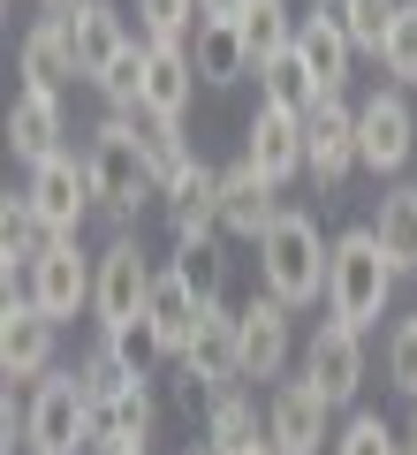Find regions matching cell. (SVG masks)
Segmentation results:
<instances>
[{
    "label": "cell",
    "mask_w": 417,
    "mask_h": 455,
    "mask_svg": "<svg viewBox=\"0 0 417 455\" xmlns=\"http://www.w3.org/2000/svg\"><path fill=\"white\" fill-rule=\"evenodd\" d=\"M99 341H107V349H114V357H122L137 379H152V364L167 357L160 334H152V319H129V326H114V334H99Z\"/></svg>",
    "instance_id": "e575fe53"
},
{
    "label": "cell",
    "mask_w": 417,
    "mask_h": 455,
    "mask_svg": "<svg viewBox=\"0 0 417 455\" xmlns=\"http://www.w3.org/2000/svg\"><path fill=\"white\" fill-rule=\"evenodd\" d=\"M190 68H197V84H236V76H251V46H243V31L236 23H197V38H190Z\"/></svg>",
    "instance_id": "484cf974"
},
{
    "label": "cell",
    "mask_w": 417,
    "mask_h": 455,
    "mask_svg": "<svg viewBox=\"0 0 417 455\" xmlns=\"http://www.w3.org/2000/svg\"><path fill=\"white\" fill-rule=\"evenodd\" d=\"M395 16H402V0H349V8H341V31H349L357 53H387Z\"/></svg>",
    "instance_id": "1f68e13d"
},
{
    "label": "cell",
    "mask_w": 417,
    "mask_h": 455,
    "mask_svg": "<svg viewBox=\"0 0 417 455\" xmlns=\"http://www.w3.org/2000/svg\"><path fill=\"white\" fill-rule=\"evenodd\" d=\"M68 46H76V76H84V84H107V68L137 46V31L122 23L114 0H84L76 16H68Z\"/></svg>",
    "instance_id": "2e32d148"
},
{
    "label": "cell",
    "mask_w": 417,
    "mask_h": 455,
    "mask_svg": "<svg viewBox=\"0 0 417 455\" xmlns=\"http://www.w3.org/2000/svg\"><path fill=\"white\" fill-rule=\"evenodd\" d=\"M326 266H334V243L319 235V220H311L304 205H289L266 228V243H258V289H266L273 304L304 311V304L326 296Z\"/></svg>",
    "instance_id": "6da1fadb"
},
{
    "label": "cell",
    "mask_w": 417,
    "mask_h": 455,
    "mask_svg": "<svg viewBox=\"0 0 417 455\" xmlns=\"http://www.w3.org/2000/svg\"><path fill=\"white\" fill-rule=\"evenodd\" d=\"M152 425H160V395H152V379H137L99 410V448H145Z\"/></svg>",
    "instance_id": "cb8c5ba5"
},
{
    "label": "cell",
    "mask_w": 417,
    "mask_h": 455,
    "mask_svg": "<svg viewBox=\"0 0 417 455\" xmlns=\"http://www.w3.org/2000/svg\"><path fill=\"white\" fill-rule=\"evenodd\" d=\"M243 8H251V0H197V16H205V23H243Z\"/></svg>",
    "instance_id": "f35d334b"
},
{
    "label": "cell",
    "mask_w": 417,
    "mask_h": 455,
    "mask_svg": "<svg viewBox=\"0 0 417 455\" xmlns=\"http://www.w3.org/2000/svg\"><path fill=\"white\" fill-rule=\"evenodd\" d=\"M99 99H107L114 114H137V107H145V38H137V46H129L122 61L107 68V84H99Z\"/></svg>",
    "instance_id": "836d02e7"
},
{
    "label": "cell",
    "mask_w": 417,
    "mask_h": 455,
    "mask_svg": "<svg viewBox=\"0 0 417 455\" xmlns=\"http://www.w3.org/2000/svg\"><path fill=\"white\" fill-rule=\"evenodd\" d=\"M145 319H152V334H160V349H167V357H182V349L197 341V326H205V304H197V296L182 289L175 274H160V289H152Z\"/></svg>",
    "instance_id": "7402d4cb"
},
{
    "label": "cell",
    "mask_w": 417,
    "mask_h": 455,
    "mask_svg": "<svg viewBox=\"0 0 417 455\" xmlns=\"http://www.w3.org/2000/svg\"><path fill=\"white\" fill-rule=\"evenodd\" d=\"M387 379L417 403V311H410V319H395V334H387Z\"/></svg>",
    "instance_id": "74e56055"
},
{
    "label": "cell",
    "mask_w": 417,
    "mask_h": 455,
    "mask_svg": "<svg viewBox=\"0 0 417 455\" xmlns=\"http://www.w3.org/2000/svg\"><path fill=\"white\" fill-rule=\"evenodd\" d=\"M395 266H387L380 235L372 228H349V235H334V266H326V319L357 326L365 334L372 319H387V296H395Z\"/></svg>",
    "instance_id": "3957f363"
},
{
    "label": "cell",
    "mask_w": 417,
    "mask_h": 455,
    "mask_svg": "<svg viewBox=\"0 0 417 455\" xmlns=\"http://www.w3.org/2000/svg\"><path fill=\"white\" fill-rule=\"evenodd\" d=\"M251 455H273V448H251Z\"/></svg>",
    "instance_id": "f6af8a7d"
},
{
    "label": "cell",
    "mask_w": 417,
    "mask_h": 455,
    "mask_svg": "<svg viewBox=\"0 0 417 455\" xmlns=\"http://www.w3.org/2000/svg\"><path fill=\"white\" fill-rule=\"evenodd\" d=\"M236 31H243V46H251V61L266 68L273 53H289V46H296V31H304V16H289V0H251Z\"/></svg>",
    "instance_id": "83f0119b"
},
{
    "label": "cell",
    "mask_w": 417,
    "mask_h": 455,
    "mask_svg": "<svg viewBox=\"0 0 417 455\" xmlns=\"http://www.w3.org/2000/svg\"><path fill=\"white\" fill-rule=\"evenodd\" d=\"M365 228L380 235V251H387V266H395V274H417V182H395Z\"/></svg>",
    "instance_id": "44dd1931"
},
{
    "label": "cell",
    "mask_w": 417,
    "mask_h": 455,
    "mask_svg": "<svg viewBox=\"0 0 417 455\" xmlns=\"http://www.w3.org/2000/svg\"><path fill=\"white\" fill-rule=\"evenodd\" d=\"M68 76H76V46H68V23H46V16H38L31 31H23V84H38V92H61Z\"/></svg>",
    "instance_id": "d4e9b609"
},
{
    "label": "cell",
    "mask_w": 417,
    "mask_h": 455,
    "mask_svg": "<svg viewBox=\"0 0 417 455\" xmlns=\"http://www.w3.org/2000/svg\"><path fill=\"white\" fill-rule=\"evenodd\" d=\"M205 448L213 455H251V448H266V418H258V403L243 387H228L221 403L205 410Z\"/></svg>",
    "instance_id": "603a6c76"
},
{
    "label": "cell",
    "mask_w": 417,
    "mask_h": 455,
    "mask_svg": "<svg viewBox=\"0 0 417 455\" xmlns=\"http://www.w3.org/2000/svg\"><path fill=\"white\" fill-rule=\"evenodd\" d=\"M197 0H137V38L145 46H190V31H197Z\"/></svg>",
    "instance_id": "f546056e"
},
{
    "label": "cell",
    "mask_w": 417,
    "mask_h": 455,
    "mask_svg": "<svg viewBox=\"0 0 417 455\" xmlns=\"http://www.w3.org/2000/svg\"><path fill=\"white\" fill-rule=\"evenodd\" d=\"M76 379H84V395H92V418H99V410H107V403H114V395H122V387H137V372H129V364L114 357L107 341H99V349H84Z\"/></svg>",
    "instance_id": "d6a6232c"
},
{
    "label": "cell",
    "mask_w": 417,
    "mask_h": 455,
    "mask_svg": "<svg viewBox=\"0 0 417 455\" xmlns=\"http://www.w3.org/2000/svg\"><path fill=\"white\" fill-rule=\"evenodd\" d=\"M76 8H84V0H38V16H46V23H68Z\"/></svg>",
    "instance_id": "ab89813d"
},
{
    "label": "cell",
    "mask_w": 417,
    "mask_h": 455,
    "mask_svg": "<svg viewBox=\"0 0 417 455\" xmlns=\"http://www.w3.org/2000/svg\"><path fill=\"white\" fill-rule=\"evenodd\" d=\"M167 235H175V243H213V235H221V167L197 160L190 175L167 190Z\"/></svg>",
    "instance_id": "ac0fdd59"
},
{
    "label": "cell",
    "mask_w": 417,
    "mask_h": 455,
    "mask_svg": "<svg viewBox=\"0 0 417 455\" xmlns=\"http://www.w3.org/2000/svg\"><path fill=\"white\" fill-rule=\"evenodd\" d=\"M152 289H160V266L145 259V243H137V235H114V243L99 251V281H92V319H99V334L145 319Z\"/></svg>",
    "instance_id": "277c9868"
},
{
    "label": "cell",
    "mask_w": 417,
    "mask_h": 455,
    "mask_svg": "<svg viewBox=\"0 0 417 455\" xmlns=\"http://www.w3.org/2000/svg\"><path fill=\"white\" fill-rule=\"evenodd\" d=\"M167 274L213 311L221 304V281H228V259H221V243H175V266H167Z\"/></svg>",
    "instance_id": "4dcf8cb0"
},
{
    "label": "cell",
    "mask_w": 417,
    "mask_h": 455,
    "mask_svg": "<svg viewBox=\"0 0 417 455\" xmlns=\"http://www.w3.org/2000/svg\"><path fill=\"white\" fill-rule=\"evenodd\" d=\"M61 137H68V122H61V92H38V84H23L16 107H8V152H16L23 167H46L53 152H68Z\"/></svg>",
    "instance_id": "e0dca14e"
},
{
    "label": "cell",
    "mask_w": 417,
    "mask_h": 455,
    "mask_svg": "<svg viewBox=\"0 0 417 455\" xmlns=\"http://www.w3.org/2000/svg\"><path fill=\"white\" fill-rule=\"evenodd\" d=\"M23 205L38 212V228H46V235H76L84 212L99 205V197H92V167H84L76 152H53L46 167H31V182H23Z\"/></svg>",
    "instance_id": "ba28073f"
},
{
    "label": "cell",
    "mask_w": 417,
    "mask_h": 455,
    "mask_svg": "<svg viewBox=\"0 0 417 455\" xmlns=\"http://www.w3.org/2000/svg\"><path fill=\"white\" fill-rule=\"evenodd\" d=\"M296 53H304V68H311V84H319V99H341V84H349V61H357L349 31H341L334 16H304V31H296Z\"/></svg>",
    "instance_id": "ffe728a7"
},
{
    "label": "cell",
    "mask_w": 417,
    "mask_h": 455,
    "mask_svg": "<svg viewBox=\"0 0 417 455\" xmlns=\"http://www.w3.org/2000/svg\"><path fill=\"white\" fill-rule=\"evenodd\" d=\"M99 455H145V448H99Z\"/></svg>",
    "instance_id": "7bdbcfd3"
},
{
    "label": "cell",
    "mask_w": 417,
    "mask_h": 455,
    "mask_svg": "<svg viewBox=\"0 0 417 455\" xmlns=\"http://www.w3.org/2000/svg\"><path fill=\"white\" fill-rule=\"evenodd\" d=\"M341 8H349V0H311V16H334V23H341Z\"/></svg>",
    "instance_id": "60d3db41"
},
{
    "label": "cell",
    "mask_w": 417,
    "mask_h": 455,
    "mask_svg": "<svg viewBox=\"0 0 417 455\" xmlns=\"http://www.w3.org/2000/svg\"><path fill=\"white\" fill-rule=\"evenodd\" d=\"M53 334H61V326L31 304V289L8 296V311H0V372H8V387L53 372Z\"/></svg>",
    "instance_id": "30bf717a"
},
{
    "label": "cell",
    "mask_w": 417,
    "mask_h": 455,
    "mask_svg": "<svg viewBox=\"0 0 417 455\" xmlns=\"http://www.w3.org/2000/svg\"><path fill=\"white\" fill-rule=\"evenodd\" d=\"M334 455H402V433H395L387 418H372V410H357V418L341 425Z\"/></svg>",
    "instance_id": "8d00e7d4"
},
{
    "label": "cell",
    "mask_w": 417,
    "mask_h": 455,
    "mask_svg": "<svg viewBox=\"0 0 417 455\" xmlns=\"http://www.w3.org/2000/svg\"><path fill=\"white\" fill-rule=\"evenodd\" d=\"M289 304H273L266 289L236 311V341H243V379H281L289 372Z\"/></svg>",
    "instance_id": "9a60e30c"
},
{
    "label": "cell",
    "mask_w": 417,
    "mask_h": 455,
    "mask_svg": "<svg viewBox=\"0 0 417 455\" xmlns=\"http://www.w3.org/2000/svg\"><path fill=\"white\" fill-rule=\"evenodd\" d=\"M137 137H145V160H152V175H160V197H167L197 167L190 137H182V122H152V114H137Z\"/></svg>",
    "instance_id": "f1b7e54d"
},
{
    "label": "cell",
    "mask_w": 417,
    "mask_h": 455,
    "mask_svg": "<svg viewBox=\"0 0 417 455\" xmlns=\"http://www.w3.org/2000/svg\"><path fill=\"white\" fill-rule=\"evenodd\" d=\"M190 92H197V68H190V46H145V107L152 122H182L190 114Z\"/></svg>",
    "instance_id": "d6986e66"
},
{
    "label": "cell",
    "mask_w": 417,
    "mask_h": 455,
    "mask_svg": "<svg viewBox=\"0 0 417 455\" xmlns=\"http://www.w3.org/2000/svg\"><path fill=\"white\" fill-rule=\"evenodd\" d=\"M182 455H213V448H205V440H197V448H182Z\"/></svg>",
    "instance_id": "ee69618b"
},
{
    "label": "cell",
    "mask_w": 417,
    "mask_h": 455,
    "mask_svg": "<svg viewBox=\"0 0 417 455\" xmlns=\"http://www.w3.org/2000/svg\"><path fill=\"white\" fill-rule=\"evenodd\" d=\"M281 212H289V205H281V190H273V182L266 175H258V167H221V235H236V243H266V228L273 220H281Z\"/></svg>",
    "instance_id": "4fadbf2b"
},
{
    "label": "cell",
    "mask_w": 417,
    "mask_h": 455,
    "mask_svg": "<svg viewBox=\"0 0 417 455\" xmlns=\"http://www.w3.org/2000/svg\"><path fill=\"white\" fill-rule=\"evenodd\" d=\"M92 281H99V259L76 243V235H53L23 289H31V304L61 326V319H76V311H92Z\"/></svg>",
    "instance_id": "8992f818"
},
{
    "label": "cell",
    "mask_w": 417,
    "mask_h": 455,
    "mask_svg": "<svg viewBox=\"0 0 417 455\" xmlns=\"http://www.w3.org/2000/svg\"><path fill=\"white\" fill-rule=\"evenodd\" d=\"M258 107H281V114H296L304 122L311 107H319V84H311V68H304V53H273L266 68H258Z\"/></svg>",
    "instance_id": "4316f807"
},
{
    "label": "cell",
    "mask_w": 417,
    "mask_h": 455,
    "mask_svg": "<svg viewBox=\"0 0 417 455\" xmlns=\"http://www.w3.org/2000/svg\"><path fill=\"white\" fill-rule=\"evenodd\" d=\"M76 448H99L92 395L76 372H46L31 387V455H76Z\"/></svg>",
    "instance_id": "5b68a950"
},
{
    "label": "cell",
    "mask_w": 417,
    "mask_h": 455,
    "mask_svg": "<svg viewBox=\"0 0 417 455\" xmlns=\"http://www.w3.org/2000/svg\"><path fill=\"white\" fill-rule=\"evenodd\" d=\"M304 379L326 395V403H357V387H365V334L357 326H341V319H326L319 334L304 341Z\"/></svg>",
    "instance_id": "8fae6325"
},
{
    "label": "cell",
    "mask_w": 417,
    "mask_h": 455,
    "mask_svg": "<svg viewBox=\"0 0 417 455\" xmlns=\"http://www.w3.org/2000/svg\"><path fill=\"white\" fill-rule=\"evenodd\" d=\"M84 167H92L99 212L129 235V212L160 190V175H152V160H145V137H137V114H107L92 130V145H84Z\"/></svg>",
    "instance_id": "7a4b0ae2"
},
{
    "label": "cell",
    "mask_w": 417,
    "mask_h": 455,
    "mask_svg": "<svg viewBox=\"0 0 417 455\" xmlns=\"http://www.w3.org/2000/svg\"><path fill=\"white\" fill-rule=\"evenodd\" d=\"M304 167L334 190V182H349V167H365V152H357V107L349 99H319V107L304 114Z\"/></svg>",
    "instance_id": "7c38bea8"
},
{
    "label": "cell",
    "mask_w": 417,
    "mask_h": 455,
    "mask_svg": "<svg viewBox=\"0 0 417 455\" xmlns=\"http://www.w3.org/2000/svg\"><path fill=\"white\" fill-rule=\"evenodd\" d=\"M243 167H258L273 190L296 182V175H311V167H304V122L281 114V107H258L251 130H243Z\"/></svg>",
    "instance_id": "5bb4252c"
},
{
    "label": "cell",
    "mask_w": 417,
    "mask_h": 455,
    "mask_svg": "<svg viewBox=\"0 0 417 455\" xmlns=\"http://www.w3.org/2000/svg\"><path fill=\"white\" fill-rule=\"evenodd\" d=\"M326 425H334V403H326L311 379H281V387L266 395V448L273 455H319V448H334Z\"/></svg>",
    "instance_id": "52a82bcc"
},
{
    "label": "cell",
    "mask_w": 417,
    "mask_h": 455,
    "mask_svg": "<svg viewBox=\"0 0 417 455\" xmlns=\"http://www.w3.org/2000/svg\"><path fill=\"white\" fill-rule=\"evenodd\" d=\"M380 68L395 76V92H402V84H417V0H402V16H395V31H387Z\"/></svg>",
    "instance_id": "d590c367"
},
{
    "label": "cell",
    "mask_w": 417,
    "mask_h": 455,
    "mask_svg": "<svg viewBox=\"0 0 417 455\" xmlns=\"http://www.w3.org/2000/svg\"><path fill=\"white\" fill-rule=\"evenodd\" d=\"M402 455H417V418H410V440H402Z\"/></svg>",
    "instance_id": "b9f144b4"
},
{
    "label": "cell",
    "mask_w": 417,
    "mask_h": 455,
    "mask_svg": "<svg viewBox=\"0 0 417 455\" xmlns=\"http://www.w3.org/2000/svg\"><path fill=\"white\" fill-rule=\"evenodd\" d=\"M357 152H365L372 175H402L417 152V114L402 92H372L365 107H357Z\"/></svg>",
    "instance_id": "9c48e42d"
}]
</instances>
